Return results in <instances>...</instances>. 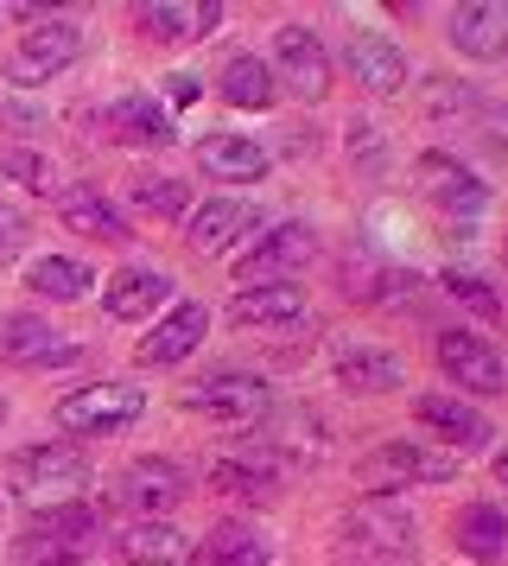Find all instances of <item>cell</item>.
<instances>
[{
	"label": "cell",
	"instance_id": "1",
	"mask_svg": "<svg viewBox=\"0 0 508 566\" xmlns=\"http://www.w3.org/2000/svg\"><path fill=\"white\" fill-rule=\"evenodd\" d=\"M420 528L394 496H356L337 515V566H413Z\"/></svg>",
	"mask_w": 508,
	"mask_h": 566
},
{
	"label": "cell",
	"instance_id": "2",
	"mask_svg": "<svg viewBox=\"0 0 508 566\" xmlns=\"http://www.w3.org/2000/svg\"><path fill=\"white\" fill-rule=\"evenodd\" d=\"M7 484H13V496L32 503V510L83 503V490H89V459H83L76 446H25V452H13V464H7Z\"/></svg>",
	"mask_w": 508,
	"mask_h": 566
},
{
	"label": "cell",
	"instance_id": "3",
	"mask_svg": "<svg viewBox=\"0 0 508 566\" xmlns=\"http://www.w3.org/2000/svg\"><path fill=\"white\" fill-rule=\"evenodd\" d=\"M452 478H457V452L420 446V439H381L356 459V484L369 496H388L401 484H452Z\"/></svg>",
	"mask_w": 508,
	"mask_h": 566
},
{
	"label": "cell",
	"instance_id": "4",
	"mask_svg": "<svg viewBox=\"0 0 508 566\" xmlns=\"http://www.w3.org/2000/svg\"><path fill=\"white\" fill-rule=\"evenodd\" d=\"M140 408H147V395L134 382H89L57 401V427L64 433H121L140 420Z\"/></svg>",
	"mask_w": 508,
	"mask_h": 566
},
{
	"label": "cell",
	"instance_id": "5",
	"mask_svg": "<svg viewBox=\"0 0 508 566\" xmlns=\"http://www.w3.org/2000/svg\"><path fill=\"white\" fill-rule=\"evenodd\" d=\"M274 83H286L299 103H325L330 96V52H325V39L311 27H279L274 32Z\"/></svg>",
	"mask_w": 508,
	"mask_h": 566
},
{
	"label": "cell",
	"instance_id": "6",
	"mask_svg": "<svg viewBox=\"0 0 508 566\" xmlns=\"http://www.w3.org/2000/svg\"><path fill=\"white\" fill-rule=\"evenodd\" d=\"M76 52H83V32H76L71 20H39V27L13 45V57H7V83L39 90V83H51L64 64H76Z\"/></svg>",
	"mask_w": 508,
	"mask_h": 566
},
{
	"label": "cell",
	"instance_id": "7",
	"mask_svg": "<svg viewBox=\"0 0 508 566\" xmlns=\"http://www.w3.org/2000/svg\"><path fill=\"white\" fill-rule=\"evenodd\" d=\"M432 357H438V369H445L464 395H502V388H508L502 350H496V344H483L477 332H438V337H432Z\"/></svg>",
	"mask_w": 508,
	"mask_h": 566
},
{
	"label": "cell",
	"instance_id": "8",
	"mask_svg": "<svg viewBox=\"0 0 508 566\" xmlns=\"http://www.w3.org/2000/svg\"><path fill=\"white\" fill-rule=\"evenodd\" d=\"M311 255H318V235L305 230V223H279V230H267L248 255L235 261V281L242 286H279V281H293Z\"/></svg>",
	"mask_w": 508,
	"mask_h": 566
},
{
	"label": "cell",
	"instance_id": "9",
	"mask_svg": "<svg viewBox=\"0 0 508 566\" xmlns=\"http://www.w3.org/2000/svg\"><path fill=\"white\" fill-rule=\"evenodd\" d=\"M413 185H420V198L426 205H438L445 217H477L483 205H489V185L464 166L457 154H420V166H413Z\"/></svg>",
	"mask_w": 508,
	"mask_h": 566
},
{
	"label": "cell",
	"instance_id": "10",
	"mask_svg": "<svg viewBox=\"0 0 508 566\" xmlns=\"http://www.w3.org/2000/svg\"><path fill=\"white\" fill-rule=\"evenodd\" d=\"M184 490H191V478L172 459H134L115 478V503L121 510H140V522H166V510L184 503Z\"/></svg>",
	"mask_w": 508,
	"mask_h": 566
},
{
	"label": "cell",
	"instance_id": "11",
	"mask_svg": "<svg viewBox=\"0 0 508 566\" xmlns=\"http://www.w3.org/2000/svg\"><path fill=\"white\" fill-rule=\"evenodd\" d=\"M184 408H191V413H210V420H261L274 401H267V382H261V376L216 369V376H203V382L184 388Z\"/></svg>",
	"mask_w": 508,
	"mask_h": 566
},
{
	"label": "cell",
	"instance_id": "12",
	"mask_svg": "<svg viewBox=\"0 0 508 566\" xmlns=\"http://www.w3.org/2000/svg\"><path fill=\"white\" fill-rule=\"evenodd\" d=\"M210 484L223 490V496H254V503H274L279 484H286V464L274 452H261L254 439H235L223 459L210 464Z\"/></svg>",
	"mask_w": 508,
	"mask_h": 566
},
{
	"label": "cell",
	"instance_id": "13",
	"mask_svg": "<svg viewBox=\"0 0 508 566\" xmlns=\"http://www.w3.org/2000/svg\"><path fill=\"white\" fill-rule=\"evenodd\" d=\"M343 64H350V77L362 83L369 96H401L406 90V52L388 39V32H350Z\"/></svg>",
	"mask_w": 508,
	"mask_h": 566
},
{
	"label": "cell",
	"instance_id": "14",
	"mask_svg": "<svg viewBox=\"0 0 508 566\" xmlns=\"http://www.w3.org/2000/svg\"><path fill=\"white\" fill-rule=\"evenodd\" d=\"M0 357L20 363V369H57V363H76V344L64 332H51L45 318H0Z\"/></svg>",
	"mask_w": 508,
	"mask_h": 566
},
{
	"label": "cell",
	"instance_id": "15",
	"mask_svg": "<svg viewBox=\"0 0 508 566\" xmlns=\"http://www.w3.org/2000/svg\"><path fill=\"white\" fill-rule=\"evenodd\" d=\"M261 452H274V459H305V464H318L325 459V420L318 413H305V408H267V427H261V439H254Z\"/></svg>",
	"mask_w": 508,
	"mask_h": 566
},
{
	"label": "cell",
	"instance_id": "16",
	"mask_svg": "<svg viewBox=\"0 0 508 566\" xmlns=\"http://www.w3.org/2000/svg\"><path fill=\"white\" fill-rule=\"evenodd\" d=\"M57 217H64L76 235H89V242H108V249H127V242H134L127 217L108 205V198H102L96 185H71V191H57Z\"/></svg>",
	"mask_w": 508,
	"mask_h": 566
},
{
	"label": "cell",
	"instance_id": "17",
	"mask_svg": "<svg viewBox=\"0 0 508 566\" xmlns=\"http://www.w3.org/2000/svg\"><path fill=\"white\" fill-rule=\"evenodd\" d=\"M203 332H210V312L184 300V306H172V312H166V318L147 332V344H140V363H147V369H172V363H184V357L203 344Z\"/></svg>",
	"mask_w": 508,
	"mask_h": 566
},
{
	"label": "cell",
	"instance_id": "18",
	"mask_svg": "<svg viewBox=\"0 0 508 566\" xmlns=\"http://www.w3.org/2000/svg\"><path fill=\"white\" fill-rule=\"evenodd\" d=\"M198 166L210 172V179H223V185H254L261 172H267V147L248 140V134H203Z\"/></svg>",
	"mask_w": 508,
	"mask_h": 566
},
{
	"label": "cell",
	"instance_id": "19",
	"mask_svg": "<svg viewBox=\"0 0 508 566\" xmlns=\"http://www.w3.org/2000/svg\"><path fill=\"white\" fill-rule=\"evenodd\" d=\"M452 541H457L464 560L496 566L508 554V515L496 510V503H464V510L452 515Z\"/></svg>",
	"mask_w": 508,
	"mask_h": 566
},
{
	"label": "cell",
	"instance_id": "20",
	"mask_svg": "<svg viewBox=\"0 0 508 566\" xmlns=\"http://www.w3.org/2000/svg\"><path fill=\"white\" fill-rule=\"evenodd\" d=\"M413 413L426 420L432 433H445V446H457V452L489 446V420H483L470 401H457V395H420V401H413Z\"/></svg>",
	"mask_w": 508,
	"mask_h": 566
},
{
	"label": "cell",
	"instance_id": "21",
	"mask_svg": "<svg viewBox=\"0 0 508 566\" xmlns=\"http://www.w3.org/2000/svg\"><path fill=\"white\" fill-rule=\"evenodd\" d=\"M452 45L464 57H477V64H489V57L508 52V7H457L452 13Z\"/></svg>",
	"mask_w": 508,
	"mask_h": 566
},
{
	"label": "cell",
	"instance_id": "22",
	"mask_svg": "<svg viewBox=\"0 0 508 566\" xmlns=\"http://www.w3.org/2000/svg\"><path fill=\"white\" fill-rule=\"evenodd\" d=\"M337 382L350 388V395H388V388L406 382V363L394 350H375V344H350L337 357Z\"/></svg>",
	"mask_w": 508,
	"mask_h": 566
},
{
	"label": "cell",
	"instance_id": "23",
	"mask_svg": "<svg viewBox=\"0 0 508 566\" xmlns=\"http://www.w3.org/2000/svg\"><path fill=\"white\" fill-rule=\"evenodd\" d=\"M108 134L121 140V147H172V115L152 103V96H121V103L108 108Z\"/></svg>",
	"mask_w": 508,
	"mask_h": 566
},
{
	"label": "cell",
	"instance_id": "24",
	"mask_svg": "<svg viewBox=\"0 0 508 566\" xmlns=\"http://www.w3.org/2000/svg\"><path fill=\"white\" fill-rule=\"evenodd\" d=\"M254 223V210L242 205V198H210L203 210H191V223H184V242L198 249V255H216L223 242H235V235Z\"/></svg>",
	"mask_w": 508,
	"mask_h": 566
},
{
	"label": "cell",
	"instance_id": "25",
	"mask_svg": "<svg viewBox=\"0 0 508 566\" xmlns=\"http://www.w3.org/2000/svg\"><path fill=\"white\" fill-rule=\"evenodd\" d=\"M115 560L121 566H178L184 560V535L172 522H134L115 535Z\"/></svg>",
	"mask_w": 508,
	"mask_h": 566
},
{
	"label": "cell",
	"instance_id": "26",
	"mask_svg": "<svg viewBox=\"0 0 508 566\" xmlns=\"http://www.w3.org/2000/svg\"><path fill=\"white\" fill-rule=\"evenodd\" d=\"M166 293H172L166 274H152V268H121V274L108 281V293H102V312H108V318H147L152 306H166Z\"/></svg>",
	"mask_w": 508,
	"mask_h": 566
},
{
	"label": "cell",
	"instance_id": "27",
	"mask_svg": "<svg viewBox=\"0 0 508 566\" xmlns=\"http://www.w3.org/2000/svg\"><path fill=\"white\" fill-rule=\"evenodd\" d=\"M413 293V274H401V268H388V261L381 255H369V249H356L350 261H343V293H350V300H362V306H388V300H394V293Z\"/></svg>",
	"mask_w": 508,
	"mask_h": 566
},
{
	"label": "cell",
	"instance_id": "28",
	"mask_svg": "<svg viewBox=\"0 0 508 566\" xmlns=\"http://www.w3.org/2000/svg\"><path fill=\"white\" fill-rule=\"evenodd\" d=\"M229 318L248 332V325H293V318H305V293L293 281L279 286H254V293H235V306H229Z\"/></svg>",
	"mask_w": 508,
	"mask_h": 566
},
{
	"label": "cell",
	"instance_id": "29",
	"mask_svg": "<svg viewBox=\"0 0 508 566\" xmlns=\"http://www.w3.org/2000/svg\"><path fill=\"white\" fill-rule=\"evenodd\" d=\"M191 566H267V541L254 535L248 522H216L203 547L191 554Z\"/></svg>",
	"mask_w": 508,
	"mask_h": 566
},
{
	"label": "cell",
	"instance_id": "30",
	"mask_svg": "<svg viewBox=\"0 0 508 566\" xmlns=\"http://www.w3.org/2000/svg\"><path fill=\"white\" fill-rule=\"evenodd\" d=\"M216 90H223V103L229 108H274V96H279V83H274V71L261 64V57H229L223 64V77H216Z\"/></svg>",
	"mask_w": 508,
	"mask_h": 566
},
{
	"label": "cell",
	"instance_id": "31",
	"mask_svg": "<svg viewBox=\"0 0 508 566\" xmlns=\"http://www.w3.org/2000/svg\"><path fill=\"white\" fill-rule=\"evenodd\" d=\"M102 528V510L96 503H57V510H32V528L25 535H39V541H57V547H83V541Z\"/></svg>",
	"mask_w": 508,
	"mask_h": 566
},
{
	"label": "cell",
	"instance_id": "32",
	"mask_svg": "<svg viewBox=\"0 0 508 566\" xmlns=\"http://www.w3.org/2000/svg\"><path fill=\"white\" fill-rule=\"evenodd\" d=\"M25 286H32V293H45V300H64V306H71V300H83V293H89L96 281H89V268H83V261L45 255V261H32Z\"/></svg>",
	"mask_w": 508,
	"mask_h": 566
},
{
	"label": "cell",
	"instance_id": "33",
	"mask_svg": "<svg viewBox=\"0 0 508 566\" xmlns=\"http://www.w3.org/2000/svg\"><path fill=\"white\" fill-rule=\"evenodd\" d=\"M134 27L159 39V45H178V39H198V7H178V0H159V7H140Z\"/></svg>",
	"mask_w": 508,
	"mask_h": 566
},
{
	"label": "cell",
	"instance_id": "34",
	"mask_svg": "<svg viewBox=\"0 0 508 566\" xmlns=\"http://www.w3.org/2000/svg\"><path fill=\"white\" fill-rule=\"evenodd\" d=\"M0 179L7 185H25V191H57V172H51V159L25 154V147H13V154H0Z\"/></svg>",
	"mask_w": 508,
	"mask_h": 566
},
{
	"label": "cell",
	"instance_id": "35",
	"mask_svg": "<svg viewBox=\"0 0 508 566\" xmlns=\"http://www.w3.org/2000/svg\"><path fill=\"white\" fill-rule=\"evenodd\" d=\"M445 293H452L457 306L464 312H477V318H489V325H496V318H502V300H496V286L489 281H477V274H445Z\"/></svg>",
	"mask_w": 508,
	"mask_h": 566
},
{
	"label": "cell",
	"instance_id": "36",
	"mask_svg": "<svg viewBox=\"0 0 508 566\" xmlns=\"http://www.w3.org/2000/svg\"><path fill=\"white\" fill-rule=\"evenodd\" d=\"M134 205L147 217H184V185L178 179H140L134 185Z\"/></svg>",
	"mask_w": 508,
	"mask_h": 566
},
{
	"label": "cell",
	"instance_id": "37",
	"mask_svg": "<svg viewBox=\"0 0 508 566\" xmlns=\"http://www.w3.org/2000/svg\"><path fill=\"white\" fill-rule=\"evenodd\" d=\"M25 235H32V230H25V217H20V210H0V261H13V255H20V249H25Z\"/></svg>",
	"mask_w": 508,
	"mask_h": 566
},
{
	"label": "cell",
	"instance_id": "38",
	"mask_svg": "<svg viewBox=\"0 0 508 566\" xmlns=\"http://www.w3.org/2000/svg\"><path fill=\"white\" fill-rule=\"evenodd\" d=\"M166 96H172V103L184 108V103H198V96H203V83L191 77V71H178V77H166Z\"/></svg>",
	"mask_w": 508,
	"mask_h": 566
},
{
	"label": "cell",
	"instance_id": "39",
	"mask_svg": "<svg viewBox=\"0 0 508 566\" xmlns=\"http://www.w3.org/2000/svg\"><path fill=\"white\" fill-rule=\"evenodd\" d=\"M496 484H508V452H496Z\"/></svg>",
	"mask_w": 508,
	"mask_h": 566
},
{
	"label": "cell",
	"instance_id": "40",
	"mask_svg": "<svg viewBox=\"0 0 508 566\" xmlns=\"http://www.w3.org/2000/svg\"><path fill=\"white\" fill-rule=\"evenodd\" d=\"M0 420H7V401H0Z\"/></svg>",
	"mask_w": 508,
	"mask_h": 566
}]
</instances>
